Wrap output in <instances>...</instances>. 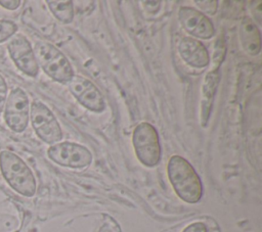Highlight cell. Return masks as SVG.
<instances>
[{"mask_svg": "<svg viewBox=\"0 0 262 232\" xmlns=\"http://www.w3.org/2000/svg\"><path fill=\"white\" fill-rule=\"evenodd\" d=\"M33 50L38 65L52 80L68 84L75 76L69 59L53 44L46 41H38Z\"/></svg>", "mask_w": 262, "mask_h": 232, "instance_id": "3957f363", "label": "cell"}, {"mask_svg": "<svg viewBox=\"0 0 262 232\" xmlns=\"http://www.w3.org/2000/svg\"><path fill=\"white\" fill-rule=\"evenodd\" d=\"M7 50L14 64L29 77L36 78L39 65L30 41L21 34L13 35L7 43Z\"/></svg>", "mask_w": 262, "mask_h": 232, "instance_id": "ba28073f", "label": "cell"}, {"mask_svg": "<svg viewBox=\"0 0 262 232\" xmlns=\"http://www.w3.org/2000/svg\"><path fill=\"white\" fill-rule=\"evenodd\" d=\"M169 181L179 198L187 203H196L203 195L202 181L193 167L180 155H173L167 165Z\"/></svg>", "mask_w": 262, "mask_h": 232, "instance_id": "6da1fadb", "label": "cell"}, {"mask_svg": "<svg viewBox=\"0 0 262 232\" xmlns=\"http://www.w3.org/2000/svg\"><path fill=\"white\" fill-rule=\"evenodd\" d=\"M6 125L14 132L21 133L26 130L30 120V100L21 88L12 89L7 95L3 109Z\"/></svg>", "mask_w": 262, "mask_h": 232, "instance_id": "52a82bcc", "label": "cell"}, {"mask_svg": "<svg viewBox=\"0 0 262 232\" xmlns=\"http://www.w3.org/2000/svg\"><path fill=\"white\" fill-rule=\"evenodd\" d=\"M6 99H7V84L4 77L0 74V113L4 109Z\"/></svg>", "mask_w": 262, "mask_h": 232, "instance_id": "ac0fdd59", "label": "cell"}, {"mask_svg": "<svg viewBox=\"0 0 262 232\" xmlns=\"http://www.w3.org/2000/svg\"><path fill=\"white\" fill-rule=\"evenodd\" d=\"M238 36L245 52L252 56L259 54L261 49V35L258 27L251 17H243L239 24Z\"/></svg>", "mask_w": 262, "mask_h": 232, "instance_id": "7c38bea8", "label": "cell"}, {"mask_svg": "<svg viewBox=\"0 0 262 232\" xmlns=\"http://www.w3.org/2000/svg\"><path fill=\"white\" fill-rule=\"evenodd\" d=\"M47 155L53 163L71 169H84L92 163V154L87 147L69 141L51 145Z\"/></svg>", "mask_w": 262, "mask_h": 232, "instance_id": "8992f818", "label": "cell"}, {"mask_svg": "<svg viewBox=\"0 0 262 232\" xmlns=\"http://www.w3.org/2000/svg\"><path fill=\"white\" fill-rule=\"evenodd\" d=\"M178 52L187 64L196 68L205 67L210 62L207 48L195 38L184 37L178 44Z\"/></svg>", "mask_w": 262, "mask_h": 232, "instance_id": "8fae6325", "label": "cell"}, {"mask_svg": "<svg viewBox=\"0 0 262 232\" xmlns=\"http://www.w3.org/2000/svg\"><path fill=\"white\" fill-rule=\"evenodd\" d=\"M17 31L15 22L7 19H0V43L9 40Z\"/></svg>", "mask_w": 262, "mask_h": 232, "instance_id": "2e32d148", "label": "cell"}, {"mask_svg": "<svg viewBox=\"0 0 262 232\" xmlns=\"http://www.w3.org/2000/svg\"><path fill=\"white\" fill-rule=\"evenodd\" d=\"M143 7L148 13H157L161 7V1H142Z\"/></svg>", "mask_w": 262, "mask_h": 232, "instance_id": "ffe728a7", "label": "cell"}, {"mask_svg": "<svg viewBox=\"0 0 262 232\" xmlns=\"http://www.w3.org/2000/svg\"><path fill=\"white\" fill-rule=\"evenodd\" d=\"M132 144L138 160L145 167H156L161 159V145L156 128L147 123H139L133 130Z\"/></svg>", "mask_w": 262, "mask_h": 232, "instance_id": "277c9868", "label": "cell"}, {"mask_svg": "<svg viewBox=\"0 0 262 232\" xmlns=\"http://www.w3.org/2000/svg\"><path fill=\"white\" fill-rule=\"evenodd\" d=\"M20 4H21V1L19 0H10V1L0 0V6L8 10H15L20 6Z\"/></svg>", "mask_w": 262, "mask_h": 232, "instance_id": "44dd1931", "label": "cell"}, {"mask_svg": "<svg viewBox=\"0 0 262 232\" xmlns=\"http://www.w3.org/2000/svg\"><path fill=\"white\" fill-rule=\"evenodd\" d=\"M0 170L8 185L18 194L32 197L36 193V179L29 166L9 150L0 152Z\"/></svg>", "mask_w": 262, "mask_h": 232, "instance_id": "7a4b0ae2", "label": "cell"}, {"mask_svg": "<svg viewBox=\"0 0 262 232\" xmlns=\"http://www.w3.org/2000/svg\"><path fill=\"white\" fill-rule=\"evenodd\" d=\"M182 232H208L207 227L202 222H194L186 226Z\"/></svg>", "mask_w": 262, "mask_h": 232, "instance_id": "d6986e66", "label": "cell"}, {"mask_svg": "<svg viewBox=\"0 0 262 232\" xmlns=\"http://www.w3.org/2000/svg\"><path fill=\"white\" fill-rule=\"evenodd\" d=\"M48 8L51 13L62 24H70L74 19V6L70 0H57V1H46Z\"/></svg>", "mask_w": 262, "mask_h": 232, "instance_id": "5bb4252c", "label": "cell"}, {"mask_svg": "<svg viewBox=\"0 0 262 232\" xmlns=\"http://www.w3.org/2000/svg\"><path fill=\"white\" fill-rule=\"evenodd\" d=\"M30 120L37 136L47 144L58 143L62 131L53 112L41 101L35 100L30 105Z\"/></svg>", "mask_w": 262, "mask_h": 232, "instance_id": "5b68a950", "label": "cell"}, {"mask_svg": "<svg viewBox=\"0 0 262 232\" xmlns=\"http://www.w3.org/2000/svg\"><path fill=\"white\" fill-rule=\"evenodd\" d=\"M68 84L71 93L81 105L94 112L104 110V98L98 88L89 79L75 75Z\"/></svg>", "mask_w": 262, "mask_h": 232, "instance_id": "9c48e42d", "label": "cell"}, {"mask_svg": "<svg viewBox=\"0 0 262 232\" xmlns=\"http://www.w3.org/2000/svg\"><path fill=\"white\" fill-rule=\"evenodd\" d=\"M218 82H219V72L217 67L216 69L214 71L212 69L207 74L203 84L202 100H201V123L203 127L206 126L209 120V117L211 113L212 101L218 86Z\"/></svg>", "mask_w": 262, "mask_h": 232, "instance_id": "4fadbf2b", "label": "cell"}, {"mask_svg": "<svg viewBox=\"0 0 262 232\" xmlns=\"http://www.w3.org/2000/svg\"><path fill=\"white\" fill-rule=\"evenodd\" d=\"M178 19L184 31L195 38L208 40L215 34L212 20L193 7L181 6L178 10Z\"/></svg>", "mask_w": 262, "mask_h": 232, "instance_id": "30bf717a", "label": "cell"}, {"mask_svg": "<svg viewBox=\"0 0 262 232\" xmlns=\"http://www.w3.org/2000/svg\"><path fill=\"white\" fill-rule=\"evenodd\" d=\"M194 3L198 5V7L201 9V12L206 14H215L218 8V1L216 0H205V1H201V0H194Z\"/></svg>", "mask_w": 262, "mask_h": 232, "instance_id": "e0dca14e", "label": "cell"}, {"mask_svg": "<svg viewBox=\"0 0 262 232\" xmlns=\"http://www.w3.org/2000/svg\"><path fill=\"white\" fill-rule=\"evenodd\" d=\"M19 226L16 217L9 214H0V232H13Z\"/></svg>", "mask_w": 262, "mask_h": 232, "instance_id": "9a60e30c", "label": "cell"}]
</instances>
